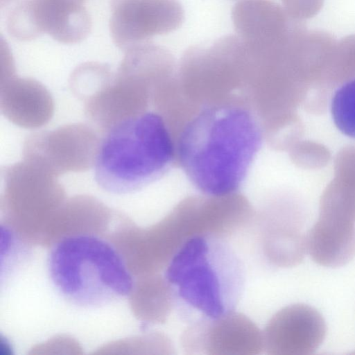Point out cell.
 Listing matches in <instances>:
<instances>
[{
  "label": "cell",
  "mask_w": 355,
  "mask_h": 355,
  "mask_svg": "<svg viewBox=\"0 0 355 355\" xmlns=\"http://www.w3.org/2000/svg\"><path fill=\"white\" fill-rule=\"evenodd\" d=\"M74 1H76L82 3H84L86 0H74Z\"/></svg>",
  "instance_id": "cell-12"
},
{
  "label": "cell",
  "mask_w": 355,
  "mask_h": 355,
  "mask_svg": "<svg viewBox=\"0 0 355 355\" xmlns=\"http://www.w3.org/2000/svg\"><path fill=\"white\" fill-rule=\"evenodd\" d=\"M184 19L177 0H111L110 31L117 47L127 51L152 37L170 33Z\"/></svg>",
  "instance_id": "cell-6"
},
{
  "label": "cell",
  "mask_w": 355,
  "mask_h": 355,
  "mask_svg": "<svg viewBox=\"0 0 355 355\" xmlns=\"http://www.w3.org/2000/svg\"><path fill=\"white\" fill-rule=\"evenodd\" d=\"M47 268L57 292L79 307L95 309L127 297L134 281L115 247L87 234L65 236L51 248Z\"/></svg>",
  "instance_id": "cell-3"
},
{
  "label": "cell",
  "mask_w": 355,
  "mask_h": 355,
  "mask_svg": "<svg viewBox=\"0 0 355 355\" xmlns=\"http://www.w3.org/2000/svg\"><path fill=\"white\" fill-rule=\"evenodd\" d=\"M262 140L256 117L234 105L207 107L185 127L180 160L191 183L211 197L235 192L245 180Z\"/></svg>",
  "instance_id": "cell-1"
},
{
  "label": "cell",
  "mask_w": 355,
  "mask_h": 355,
  "mask_svg": "<svg viewBox=\"0 0 355 355\" xmlns=\"http://www.w3.org/2000/svg\"><path fill=\"white\" fill-rule=\"evenodd\" d=\"M331 114L337 129L355 139V78L336 89L331 101Z\"/></svg>",
  "instance_id": "cell-10"
},
{
  "label": "cell",
  "mask_w": 355,
  "mask_h": 355,
  "mask_svg": "<svg viewBox=\"0 0 355 355\" xmlns=\"http://www.w3.org/2000/svg\"><path fill=\"white\" fill-rule=\"evenodd\" d=\"M173 154L168 130L159 114L146 112L123 119L107 132L98 146L95 181L110 193L137 192L168 171Z\"/></svg>",
  "instance_id": "cell-2"
},
{
  "label": "cell",
  "mask_w": 355,
  "mask_h": 355,
  "mask_svg": "<svg viewBox=\"0 0 355 355\" xmlns=\"http://www.w3.org/2000/svg\"><path fill=\"white\" fill-rule=\"evenodd\" d=\"M211 237L189 239L166 266L165 275L180 297L208 318L231 311L240 281L233 257L212 243Z\"/></svg>",
  "instance_id": "cell-4"
},
{
  "label": "cell",
  "mask_w": 355,
  "mask_h": 355,
  "mask_svg": "<svg viewBox=\"0 0 355 355\" xmlns=\"http://www.w3.org/2000/svg\"><path fill=\"white\" fill-rule=\"evenodd\" d=\"M306 248L313 261L320 266H343L355 257V225L319 216L306 234Z\"/></svg>",
  "instance_id": "cell-9"
},
{
  "label": "cell",
  "mask_w": 355,
  "mask_h": 355,
  "mask_svg": "<svg viewBox=\"0 0 355 355\" xmlns=\"http://www.w3.org/2000/svg\"><path fill=\"white\" fill-rule=\"evenodd\" d=\"M11 0H1V4L3 5V3L7 4L8 2H10Z\"/></svg>",
  "instance_id": "cell-11"
},
{
  "label": "cell",
  "mask_w": 355,
  "mask_h": 355,
  "mask_svg": "<svg viewBox=\"0 0 355 355\" xmlns=\"http://www.w3.org/2000/svg\"><path fill=\"white\" fill-rule=\"evenodd\" d=\"M327 324L321 313L304 304L286 306L270 319L263 331L269 355H312L323 343Z\"/></svg>",
  "instance_id": "cell-8"
},
{
  "label": "cell",
  "mask_w": 355,
  "mask_h": 355,
  "mask_svg": "<svg viewBox=\"0 0 355 355\" xmlns=\"http://www.w3.org/2000/svg\"><path fill=\"white\" fill-rule=\"evenodd\" d=\"M182 340L185 350L208 355H257L264 350L263 332L248 317L234 311L193 324Z\"/></svg>",
  "instance_id": "cell-7"
},
{
  "label": "cell",
  "mask_w": 355,
  "mask_h": 355,
  "mask_svg": "<svg viewBox=\"0 0 355 355\" xmlns=\"http://www.w3.org/2000/svg\"><path fill=\"white\" fill-rule=\"evenodd\" d=\"M7 28L21 41L46 33L59 42L74 44L87 37L92 20L84 3L74 0H27L10 12Z\"/></svg>",
  "instance_id": "cell-5"
}]
</instances>
